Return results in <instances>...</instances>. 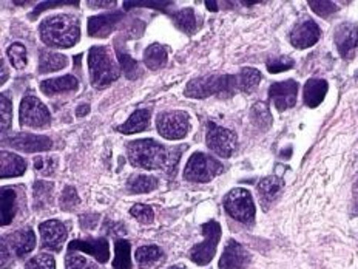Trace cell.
<instances>
[{
	"label": "cell",
	"mask_w": 358,
	"mask_h": 269,
	"mask_svg": "<svg viewBox=\"0 0 358 269\" xmlns=\"http://www.w3.org/2000/svg\"><path fill=\"white\" fill-rule=\"evenodd\" d=\"M185 146L164 147L155 139H138L127 147V155L134 167L147 170H164L166 174L175 175L179 158Z\"/></svg>",
	"instance_id": "6da1fadb"
},
{
	"label": "cell",
	"mask_w": 358,
	"mask_h": 269,
	"mask_svg": "<svg viewBox=\"0 0 358 269\" xmlns=\"http://www.w3.org/2000/svg\"><path fill=\"white\" fill-rule=\"evenodd\" d=\"M39 32L43 43L55 48H70L80 36L79 22L70 14H57L45 19Z\"/></svg>",
	"instance_id": "7a4b0ae2"
},
{
	"label": "cell",
	"mask_w": 358,
	"mask_h": 269,
	"mask_svg": "<svg viewBox=\"0 0 358 269\" xmlns=\"http://www.w3.org/2000/svg\"><path fill=\"white\" fill-rule=\"evenodd\" d=\"M241 92L240 79L236 74H213V76L198 78L189 82L185 95L189 98H207V96H232Z\"/></svg>",
	"instance_id": "3957f363"
},
{
	"label": "cell",
	"mask_w": 358,
	"mask_h": 269,
	"mask_svg": "<svg viewBox=\"0 0 358 269\" xmlns=\"http://www.w3.org/2000/svg\"><path fill=\"white\" fill-rule=\"evenodd\" d=\"M90 79L96 88L107 87L119 78V67L107 47H93L88 53Z\"/></svg>",
	"instance_id": "277c9868"
},
{
	"label": "cell",
	"mask_w": 358,
	"mask_h": 269,
	"mask_svg": "<svg viewBox=\"0 0 358 269\" xmlns=\"http://www.w3.org/2000/svg\"><path fill=\"white\" fill-rule=\"evenodd\" d=\"M222 164L203 152L193 153L185 166L184 178L192 183H208L215 177L222 174Z\"/></svg>",
	"instance_id": "5b68a950"
},
{
	"label": "cell",
	"mask_w": 358,
	"mask_h": 269,
	"mask_svg": "<svg viewBox=\"0 0 358 269\" xmlns=\"http://www.w3.org/2000/svg\"><path fill=\"white\" fill-rule=\"evenodd\" d=\"M224 207H226V212L236 221L252 224L255 220L257 209L249 191L241 188L230 191L224 198Z\"/></svg>",
	"instance_id": "8992f818"
},
{
	"label": "cell",
	"mask_w": 358,
	"mask_h": 269,
	"mask_svg": "<svg viewBox=\"0 0 358 269\" xmlns=\"http://www.w3.org/2000/svg\"><path fill=\"white\" fill-rule=\"evenodd\" d=\"M203 235H204V242L196 244L195 248L190 252V258L193 263H196L199 266H206L212 261L216 252V246L220 243L221 238V226L218 221H207L203 226Z\"/></svg>",
	"instance_id": "52a82bcc"
},
{
	"label": "cell",
	"mask_w": 358,
	"mask_h": 269,
	"mask_svg": "<svg viewBox=\"0 0 358 269\" xmlns=\"http://www.w3.org/2000/svg\"><path fill=\"white\" fill-rule=\"evenodd\" d=\"M158 132L162 138L178 141L187 137L190 129V118L185 111L173 110L158 116Z\"/></svg>",
	"instance_id": "ba28073f"
},
{
	"label": "cell",
	"mask_w": 358,
	"mask_h": 269,
	"mask_svg": "<svg viewBox=\"0 0 358 269\" xmlns=\"http://www.w3.org/2000/svg\"><path fill=\"white\" fill-rule=\"evenodd\" d=\"M50 123L51 115L42 101L33 95H27L20 102V124L31 129H45Z\"/></svg>",
	"instance_id": "9c48e42d"
},
{
	"label": "cell",
	"mask_w": 358,
	"mask_h": 269,
	"mask_svg": "<svg viewBox=\"0 0 358 269\" xmlns=\"http://www.w3.org/2000/svg\"><path fill=\"white\" fill-rule=\"evenodd\" d=\"M206 141L207 147L218 156H221V158H229V156H232L238 143L236 134L234 132L216 125L215 123H208Z\"/></svg>",
	"instance_id": "30bf717a"
},
{
	"label": "cell",
	"mask_w": 358,
	"mask_h": 269,
	"mask_svg": "<svg viewBox=\"0 0 358 269\" xmlns=\"http://www.w3.org/2000/svg\"><path fill=\"white\" fill-rule=\"evenodd\" d=\"M3 144H8L13 149H17L22 152L34 153V152H45L53 147V141L43 137V134H33V133H19L11 138H5Z\"/></svg>",
	"instance_id": "8fae6325"
},
{
	"label": "cell",
	"mask_w": 358,
	"mask_h": 269,
	"mask_svg": "<svg viewBox=\"0 0 358 269\" xmlns=\"http://www.w3.org/2000/svg\"><path fill=\"white\" fill-rule=\"evenodd\" d=\"M41 233V246L43 249H50L59 252L62 249V244L66 238L65 224L59 220H48L39 226Z\"/></svg>",
	"instance_id": "7c38bea8"
},
{
	"label": "cell",
	"mask_w": 358,
	"mask_h": 269,
	"mask_svg": "<svg viewBox=\"0 0 358 269\" xmlns=\"http://www.w3.org/2000/svg\"><path fill=\"white\" fill-rule=\"evenodd\" d=\"M334 41L341 57L350 59L358 47V27L355 24H349V22L338 25L335 29Z\"/></svg>",
	"instance_id": "4fadbf2b"
},
{
	"label": "cell",
	"mask_w": 358,
	"mask_h": 269,
	"mask_svg": "<svg viewBox=\"0 0 358 269\" xmlns=\"http://www.w3.org/2000/svg\"><path fill=\"white\" fill-rule=\"evenodd\" d=\"M268 95H271V99L280 111L287 110L296 104L298 84L292 79H289L286 82H275V84H272L271 88H268Z\"/></svg>",
	"instance_id": "5bb4252c"
},
{
	"label": "cell",
	"mask_w": 358,
	"mask_h": 269,
	"mask_svg": "<svg viewBox=\"0 0 358 269\" xmlns=\"http://www.w3.org/2000/svg\"><path fill=\"white\" fill-rule=\"evenodd\" d=\"M322 36V29L317 25V22L313 20H304L301 24H298L292 32H290V43L295 48H309L312 45H315Z\"/></svg>",
	"instance_id": "9a60e30c"
},
{
	"label": "cell",
	"mask_w": 358,
	"mask_h": 269,
	"mask_svg": "<svg viewBox=\"0 0 358 269\" xmlns=\"http://www.w3.org/2000/svg\"><path fill=\"white\" fill-rule=\"evenodd\" d=\"M250 261L249 252L243 244L230 240L224 248L222 257L220 260V269H245Z\"/></svg>",
	"instance_id": "2e32d148"
},
{
	"label": "cell",
	"mask_w": 358,
	"mask_h": 269,
	"mask_svg": "<svg viewBox=\"0 0 358 269\" xmlns=\"http://www.w3.org/2000/svg\"><path fill=\"white\" fill-rule=\"evenodd\" d=\"M69 251H80L93 256L99 263H106L110 257L108 242L106 238H87V240H73L69 244Z\"/></svg>",
	"instance_id": "e0dca14e"
},
{
	"label": "cell",
	"mask_w": 358,
	"mask_h": 269,
	"mask_svg": "<svg viewBox=\"0 0 358 269\" xmlns=\"http://www.w3.org/2000/svg\"><path fill=\"white\" fill-rule=\"evenodd\" d=\"M124 18L122 13H108L88 19V34L92 37H107Z\"/></svg>",
	"instance_id": "ac0fdd59"
},
{
	"label": "cell",
	"mask_w": 358,
	"mask_h": 269,
	"mask_svg": "<svg viewBox=\"0 0 358 269\" xmlns=\"http://www.w3.org/2000/svg\"><path fill=\"white\" fill-rule=\"evenodd\" d=\"M282 189H285V183L278 177H267L261 179L258 184V197L261 206L267 211L280 198Z\"/></svg>",
	"instance_id": "d6986e66"
},
{
	"label": "cell",
	"mask_w": 358,
	"mask_h": 269,
	"mask_svg": "<svg viewBox=\"0 0 358 269\" xmlns=\"http://www.w3.org/2000/svg\"><path fill=\"white\" fill-rule=\"evenodd\" d=\"M6 242L10 244L11 252L16 254L17 257H24L34 249L36 235L31 228H24L13 233L10 237H6Z\"/></svg>",
	"instance_id": "ffe728a7"
},
{
	"label": "cell",
	"mask_w": 358,
	"mask_h": 269,
	"mask_svg": "<svg viewBox=\"0 0 358 269\" xmlns=\"http://www.w3.org/2000/svg\"><path fill=\"white\" fill-rule=\"evenodd\" d=\"M27 170V163L20 156L10 153V152H0V177L2 178H13L24 175Z\"/></svg>",
	"instance_id": "44dd1931"
},
{
	"label": "cell",
	"mask_w": 358,
	"mask_h": 269,
	"mask_svg": "<svg viewBox=\"0 0 358 269\" xmlns=\"http://www.w3.org/2000/svg\"><path fill=\"white\" fill-rule=\"evenodd\" d=\"M78 87H79V82H78L76 78L71 76V74H69V76L43 81L41 84L42 93L48 95V96L74 92V90H78Z\"/></svg>",
	"instance_id": "7402d4cb"
},
{
	"label": "cell",
	"mask_w": 358,
	"mask_h": 269,
	"mask_svg": "<svg viewBox=\"0 0 358 269\" xmlns=\"http://www.w3.org/2000/svg\"><path fill=\"white\" fill-rule=\"evenodd\" d=\"M327 82L324 79H309L304 85V104L310 109L318 107L327 93Z\"/></svg>",
	"instance_id": "603a6c76"
},
{
	"label": "cell",
	"mask_w": 358,
	"mask_h": 269,
	"mask_svg": "<svg viewBox=\"0 0 358 269\" xmlns=\"http://www.w3.org/2000/svg\"><path fill=\"white\" fill-rule=\"evenodd\" d=\"M148 125H150V110L141 109L134 111V113L127 119L125 124L119 125L116 130L124 134H131V133H139V132L147 130Z\"/></svg>",
	"instance_id": "cb8c5ba5"
},
{
	"label": "cell",
	"mask_w": 358,
	"mask_h": 269,
	"mask_svg": "<svg viewBox=\"0 0 358 269\" xmlns=\"http://www.w3.org/2000/svg\"><path fill=\"white\" fill-rule=\"evenodd\" d=\"M0 207H2V226H8L17 211V195L10 188L0 191Z\"/></svg>",
	"instance_id": "d4e9b609"
},
{
	"label": "cell",
	"mask_w": 358,
	"mask_h": 269,
	"mask_svg": "<svg viewBox=\"0 0 358 269\" xmlns=\"http://www.w3.org/2000/svg\"><path fill=\"white\" fill-rule=\"evenodd\" d=\"M144 62L148 69L156 71L167 64V51L159 43H153L144 51Z\"/></svg>",
	"instance_id": "484cf974"
},
{
	"label": "cell",
	"mask_w": 358,
	"mask_h": 269,
	"mask_svg": "<svg viewBox=\"0 0 358 269\" xmlns=\"http://www.w3.org/2000/svg\"><path fill=\"white\" fill-rule=\"evenodd\" d=\"M69 65V59L62 55L57 53H50V51H42L41 61H39V73L45 74L50 71H57L62 70Z\"/></svg>",
	"instance_id": "4316f807"
},
{
	"label": "cell",
	"mask_w": 358,
	"mask_h": 269,
	"mask_svg": "<svg viewBox=\"0 0 358 269\" xmlns=\"http://www.w3.org/2000/svg\"><path fill=\"white\" fill-rule=\"evenodd\" d=\"M158 178L152 175H134L127 183V189L131 193H147L158 188Z\"/></svg>",
	"instance_id": "83f0119b"
},
{
	"label": "cell",
	"mask_w": 358,
	"mask_h": 269,
	"mask_svg": "<svg viewBox=\"0 0 358 269\" xmlns=\"http://www.w3.org/2000/svg\"><path fill=\"white\" fill-rule=\"evenodd\" d=\"M173 22H175V25L185 34H193L198 28L196 16H195V11H193V8H185V10L175 13Z\"/></svg>",
	"instance_id": "f1b7e54d"
},
{
	"label": "cell",
	"mask_w": 358,
	"mask_h": 269,
	"mask_svg": "<svg viewBox=\"0 0 358 269\" xmlns=\"http://www.w3.org/2000/svg\"><path fill=\"white\" fill-rule=\"evenodd\" d=\"M51 193H53V183L47 181H36L33 188L34 197V209H45L51 205Z\"/></svg>",
	"instance_id": "f546056e"
},
{
	"label": "cell",
	"mask_w": 358,
	"mask_h": 269,
	"mask_svg": "<svg viewBox=\"0 0 358 269\" xmlns=\"http://www.w3.org/2000/svg\"><path fill=\"white\" fill-rule=\"evenodd\" d=\"M130 268H131L130 243L127 240H117L115 243L113 269H130Z\"/></svg>",
	"instance_id": "4dcf8cb0"
},
{
	"label": "cell",
	"mask_w": 358,
	"mask_h": 269,
	"mask_svg": "<svg viewBox=\"0 0 358 269\" xmlns=\"http://www.w3.org/2000/svg\"><path fill=\"white\" fill-rule=\"evenodd\" d=\"M238 79H240V88L243 93H252L255 92L261 81V74L257 69H243L238 73Z\"/></svg>",
	"instance_id": "1f68e13d"
},
{
	"label": "cell",
	"mask_w": 358,
	"mask_h": 269,
	"mask_svg": "<svg viewBox=\"0 0 358 269\" xmlns=\"http://www.w3.org/2000/svg\"><path fill=\"white\" fill-rule=\"evenodd\" d=\"M161 257H162V251L155 244L143 246V248H139L136 251V261L141 266H150L156 263Z\"/></svg>",
	"instance_id": "d6a6232c"
},
{
	"label": "cell",
	"mask_w": 358,
	"mask_h": 269,
	"mask_svg": "<svg viewBox=\"0 0 358 269\" xmlns=\"http://www.w3.org/2000/svg\"><path fill=\"white\" fill-rule=\"evenodd\" d=\"M252 121L255 123L259 129H267V127L272 124V115L264 102H258L253 106Z\"/></svg>",
	"instance_id": "836d02e7"
},
{
	"label": "cell",
	"mask_w": 358,
	"mask_h": 269,
	"mask_svg": "<svg viewBox=\"0 0 358 269\" xmlns=\"http://www.w3.org/2000/svg\"><path fill=\"white\" fill-rule=\"evenodd\" d=\"M6 55H8L11 64L16 67L17 70H22L27 67V62H28L27 48L22 43H13L8 48V51H6Z\"/></svg>",
	"instance_id": "e575fe53"
},
{
	"label": "cell",
	"mask_w": 358,
	"mask_h": 269,
	"mask_svg": "<svg viewBox=\"0 0 358 269\" xmlns=\"http://www.w3.org/2000/svg\"><path fill=\"white\" fill-rule=\"evenodd\" d=\"M57 169V158L55 156H39L34 158V170L42 177H51Z\"/></svg>",
	"instance_id": "d590c367"
},
{
	"label": "cell",
	"mask_w": 358,
	"mask_h": 269,
	"mask_svg": "<svg viewBox=\"0 0 358 269\" xmlns=\"http://www.w3.org/2000/svg\"><path fill=\"white\" fill-rule=\"evenodd\" d=\"M117 57H119V64H121L122 70L125 73V76L129 79H136L139 76V71H141L138 62L127 55L125 51L122 53L119 48H117Z\"/></svg>",
	"instance_id": "8d00e7d4"
},
{
	"label": "cell",
	"mask_w": 358,
	"mask_h": 269,
	"mask_svg": "<svg viewBox=\"0 0 358 269\" xmlns=\"http://www.w3.org/2000/svg\"><path fill=\"white\" fill-rule=\"evenodd\" d=\"M25 269H56V261L50 254H39V256L28 260Z\"/></svg>",
	"instance_id": "74e56055"
},
{
	"label": "cell",
	"mask_w": 358,
	"mask_h": 269,
	"mask_svg": "<svg viewBox=\"0 0 358 269\" xmlns=\"http://www.w3.org/2000/svg\"><path fill=\"white\" fill-rule=\"evenodd\" d=\"M65 263H66V269H99V266L93 263L92 260L78 256V254H74L73 256L71 252L66 256Z\"/></svg>",
	"instance_id": "f35d334b"
},
{
	"label": "cell",
	"mask_w": 358,
	"mask_h": 269,
	"mask_svg": "<svg viewBox=\"0 0 358 269\" xmlns=\"http://www.w3.org/2000/svg\"><path fill=\"white\" fill-rule=\"evenodd\" d=\"M79 201L80 200L78 197L76 189L71 188V186H66L61 195V207L64 211H71V209H74V206L79 205Z\"/></svg>",
	"instance_id": "ab89813d"
},
{
	"label": "cell",
	"mask_w": 358,
	"mask_h": 269,
	"mask_svg": "<svg viewBox=\"0 0 358 269\" xmlns=\"http://www.w3.org/2000/svg\"><path fill=\"white\" fill-rule=\"evenodd\" d=\"M130 214L141 223H152L155 219L153 209L150 206H145V205H134L130 209Z\"/></svg>",
	"instance_id": "60d3db41"
},
{
	"label": "cell",
	"mask_w": 358,
	"mask_h": 269,
	"mask_svg": "<svg viewBox=\"0 0 358 269\" xmlns=\"http://www.w3.org/2000/svg\"><path fill=\"white\" fill-rule=\"evenodd\" d=\"M0 111H2V132H6L13 121V104L5 95L0 96Z\"/></svg>",
	"instance_id": "b9f144b4"
},
{
	"label": "cell",
	"mask_w": 358,
	"mask_h": 269,
	"mask_svg": "<svg viewBox=\"0 0 358 269\" xmlns=\"http://www.w3.org/2000/svg\"><path fill=\"white\" fill-rule=\"evenodd\" d=\"M294 67V61L290 57H278L272 59V61L267 62V70L271 73H281L290 70Z\"/></svg>",
	"instance_id": "7bdbcfd3"
},
{
	"label": "cell",
	"mask_w": 358,
	"mask_h": 269,
	"mask_svg": "<svg viewBox=\"0 0 358 269\" xmlns=\"http://www.w3.org/2000/svg\"><path fill=\"white\" fill-rule=\"evenodd\" d=\"M309 6L318 14V16H322V18L331 16L332 13L337 11V6H335V4L327 2V0H322V2H313L312 0V2H309Z\"/></svg>",
	"instance_id": "ee69618b"
},
{
	"label": "cell",
	"mask_w": 358,
	"mask_h": 269,
	"mask_svg": "<svg viewBox=\"0 0 358 269\" xmlns=\"http://www.w3.org/2000/svg\"><path fill=\"white\" fill-rule=\"evenodd\" d=\"M169 5H171V4H131V2H127V4H124V6L125 8H130V6H155V8H162V6H169Z\"/></svg>",
	"instance_id": "f6af8a7d"
},
{
	"label": "cell",
	"mask_w": 358,
	"mask_h": 269,
	"mask_svg": "<svg viewBox=\"0 0 358 269\" xmlns=\"http://www.w3.org/2000/svg\"><path fill=\"white\" fill-rule=\"evenodd\" d=\"M90 111V106L88 104H82V106H79V109L76 110V115L78 116H85Z\"/></svg>",
	"instance_id": "bcb514c9"
},
{
	"label": "cell",
	"mask_w": 358,
	"mask_h": 269,
	"mask_svg": "<svg viewBox=\"0 0 358 269\" xmlns=\"http://www.w3.org/2000/svg\"><path fill=\"white\" fill-rule=\"evenodd\" d=\"M354 211L355 214H358V179L354 184Z\"/></svg>",
	"instance_id": "7dc6e473"
},
{
	"label": "cell",
	"mask_w": 358,
	"mask_h": 269,
	"mask_svg": "<svg viewBox=\"0 0 358 269\" xmlns=\"http://www.w3.org/2000/svg\"><path fill=\"white\" fill-rule=\"evenodd\" d=\"M88 5H92V6H111V5H115V2H90Z\"/></svg>",
	"instance_id": "c3c4849f"
},
{
	"label": "cell",
	"mask_w": 358,
	"mask_h": 269,
	"mask_svg": "<svg viewBox=\"0 0 358 269\" xmlns=\"http://www.w3.org/2000/svg\"><path fill=\"white\" fill-rule=\"evenodd\" d=\"M207 8H212V11H218V4L216 2H206Z\"/></svg>",
	"instance_id": "681fc988"
},
{
	"label": "cell",
	"mask_w": 358,
	"mask_h": 269,
	"mask_svg": "<svg viewBox=\"0 0 358 269\" xmlns=\"http://www.w3.org/2000/svg\"><path fill=\"white\" fill-rule=\"evenodd\" d=\"M169 269H184L182 266H171V268H169Z\"/></svg>",
	"instance_id": "f907efd6"
}]
</instances>
